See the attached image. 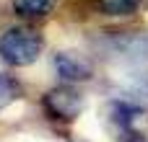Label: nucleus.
Returning <instances> with one entry per match:
<instances>
[{"label":"nucleus","instance_id":"nucleus-1","mask_svg":"<svg viewBox=\"0 0 148 142\" xmlns=\"http://www.w3.org/2000/svg\"><path fill=\"white\" fill-rule=\"evenodd\" d=\"M42 47H44L42 34L36 28H29V26L8 28L0 36V57L13 67L34 65L39 60V54H42Z\"/></svg>","mask_w":148,"mask_h":142},{"label":"nucleus","instance_id":"nucleus-2","mask_svg":"<svg viewBox=\"0 0 148 142\" xmlns=\"http://www.w3.org/2000/svg\"><path fill=\"white\" fill-rule=\"evenodd\" d=\"M44 109L49 111V116L70 122V119H75V116L81 114V109H83V96L75 93L73 88H68V85H60V88H52V91L44 96Z\"/></svg>","mask_w":148,"mask_h":142},{"label":"nucleus","instance_id":"nucleus-3","mask_svg":"<svg viewBox=\"0 0 148 142\" xmlns=\"http://www.w3.org/2000/svg\"><path fill=\"white\" fill-rule=\"evenodd\" d=\"M55 70H57V75H60L65 83H83V80H88L91 72H94L91 65H88L83 57L70 54V52L55 54Z\"/></svg>","mask_w":148,"mask_h":142},{"label":"nucleus","instance_id":"nucleus-4","mask_svg":"<svg viewBox=\"0 0 148 142\" xmlns=\"http://www.w3.org/2000/svg\"><path fill=\"white\" fill-rule=\"evenodd\" d=\"M55 0H13V10L23 18H44L52 13Z\"/></svg>","mask_w":148,"mask_h":142},{"label":"nucleus","instance_id":"nucleus-5","mask_svg":"<svg viewBox=\"0 0 148 142\" xmlns=\"http://www.w3.org/2000/svg\"><path fill=\"white\" fill-rule=\"evenodd\" d=\"M138 5H140V0H99L101 13H107V16H130L138 10Z\"/></svg>","mask_w":148,"mask_h":142},{"label":"nucleus","instance_id":"nucleus-6","mask_svg":"<svg viewBox=\"0 0 148 142\" xmlns=\"http://www.w3.org/2000/svg\"><path fill=\"white\" fill-rule=\"evenodd\" d=\"M16 98H21V85L10 75H0V109L10 106Z\"/></svg>","mask_w":148,"mask_h":142}]
</instances>
